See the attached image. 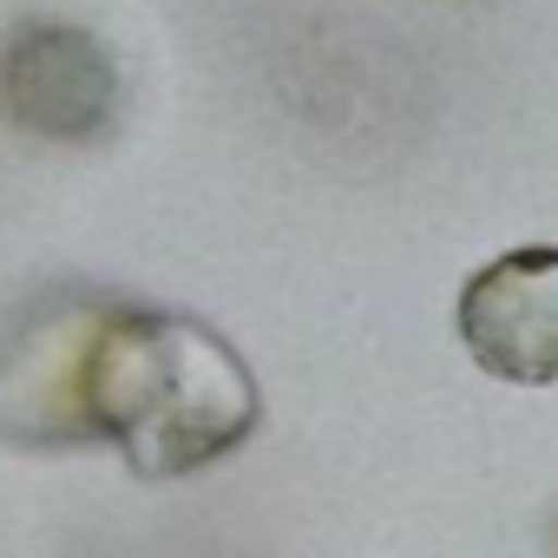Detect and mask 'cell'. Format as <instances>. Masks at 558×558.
Returning a JSON list of instances; mask_svg holds the SVG:
<instances>
[{"mask_svg": "<svg viewBox=\"0 0 558 558\" xmlns=\"http://www.w3.org/2000/svg\"><path fill=\"white\" fill-rule=\"evenodd\" d=\"M86 414L138 480H184L256 434L263 388L210 323L119 303L93 342Z\"/></svg>", "mask_w": 558, "mask_h": 558, "instance_id": "6da1fadb", "label": "cell"}, {"mask_svg": "<svg viewBox=\"0 0 558 558\" xmlns=\"http://www.w3.org/2000/svg\"><path fill=\"white\" fill-rule=\"evenodd\" d=\"M119 296L47 290L0 323V440L14 447H93L86 368Z\"/></svg>", "mask_w": 558, "mask_h": 558, "instance_id": "7a4b0ae2", "label": "cell"}, {"mask_svg": "<svg viewBox=\"0 0 558 558\" xmlns=\"http://www.w3.org/2000/svg\"><path fill=\"white\" fill-rule=\"evenodd\" d=\"M0 112L47 145H93L119 119V60L80 21H21L0 47Z\"/></svg>", "mask_w": 558, "mask_h": 558, "instance_id": "3957f363", "label": "cell"}, {"mask_svg": "<svg viewBox=\"0 0 558 558\" xmlns=\"http://www.w3.org/2000/svg\"><path fill=\"white\" fill-rule=\"evenodd\" d=\"M466 355L506 388H558V250L525 243L466 276L453 303Z\"/></svg>", "mask_w": 558, "mask_h": 558, "instance_id": "277c9868", "label": "cell"}]
</instances>
